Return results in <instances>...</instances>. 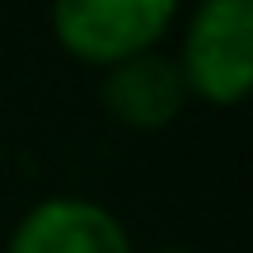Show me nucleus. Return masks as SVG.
Wrapping results in <instances>:
<instances>
[{"label":"nucleus","mask_w":253,"mask_h":253,"mask_svg":"<svg viewBox=\"0 0 253 253\" xmlns=\"http://www.w3.org/2000/svg\"><path fill=\"white\" fill-rule=\"evenodd\" d=\"M178 71L192 99L244 103L253 89V0H202L183 33Z\"/></svg>","instance_id":"nucleus-1"},{"label":"nucleus","mask_w":253,"mask_h":253,"mask_svg":"<svg viewBox=\"0 0 253 253\" xmlns=\"http://www.w3.org/2000/svg\"><path fill=\"white\" fill-rule=\"evenodd\" d=\"M178 0H56V42L89 66H118L169 33Z\"/></svg>","instance_id":"nucleus-2"},{"label":"nucleus","mask_w":253,"mask_h":253,"mask_svg":"<svg viewBox=\"0 0 253 253\" xmlns=\"http://www.w3.org/2000/svg\"><path fill=\"white\" fill-rule=\"evenodd\" d=\"M9 253H131V239L99 202L47 197L19 220Z\"/></svg>","instance_id":"nucleus-3"},{"label":"nucleus","mask_w":253,"mask_h":253,"mask_svg":"<svg viewBox=\"0 0 253 253\" xmlns=\"http://www.w3.org/2000/svg\"><path fill=\"white\" fill-rule=\"evenodd\" d=\"M188 99L192 94L183 84L178 61L155 52V47L108 66V80H103V108L122 126H131V131H160V126H169L183 113Z\"/></svg>","instance_id":"nucleus-4"},{"label":"nucleus","mask_w":253,"mask_h":253,"mask_svg":"<svg viewBox=\"0 0 253 253\" xmlns=\"http://www.w3.org/2000/svg\"><path fill=\"white\" fill-rule=\"evenodd\" d=\"M155 253H188V249H155Z\"/></svg>","instance_id":"nucleus-5"}]
</instances>
